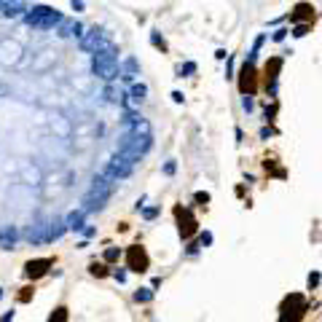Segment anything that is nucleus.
Instances as JSON below:
<instances>
[{
    "mask_svg": "<svg viewBox=\"0 0 322 322\" xmlns=\"http://www.w3.org/2000/svg\"><path fill=\"white\" fill-rule=\"evenodd\" d=\"M153 46H159V48H166V46H164V40H161L159 35H153Z\"/></svg>",
    "mask_w": 322,
    "mask_h": 322,
    "instance_id": "393cba45",
    "label": "nucleus"
},
{
    "mask_svg": "<svg viewBox=\"0 0 322 322\" xmlns=\"http://www.w3.org/2000/svg\"><path fill=\"white\" fill-rule=\"evenodd\" d=\"M196 201L199 204H207L209 201V193H196Z\"/></svg>",
    "mask_w": 322,
    "mask_h": 322,
    "instance_id": "5701e85b",
    "label": "nucleus"
},
{
    "mask_svg": "<svg viewBox=\"0 0 322 322\" xmlns=\"http://www.w3.org/2000/svg\"><path fill=\"white\" fill-rule=\"evenodd\" d=\"M317 284H320V274H311L309 277V287H317Z\"/></svg>",
    "mask_w": 322,
    "mask_h": 322,
    "instance_id": "4be33fe9",
    "label": "nucleus"
},
{
    "mask_svg": "<svg viewBox=\"0 0 322 322\" xmlns=\"http://www.w3.org/2000/svg\"><path fill=\"white\" fill-rule=\"evenodd\" d=\"M306 30H309V24H298V27H295V35L303 38V35H306Z\"/></svg>",
    "mask_w": 322,
    "mask_h": 322,
    "instance_id": "aec40b11",
    "label": "nucleus"
},
{
    "mask_svg": "<svg viewBox=\"0 0 322 322\" xmlns=\"http://www.w3.org/2000/svg\"><path fill=\"white\" fill-rule=\"evenodd\" d=\"M177 228H180L182 239H191V236L196 234V218L182 207H177Z\"/></svg>",
    "mask_w": 322,
    "mask_h": 322,
    "instance_id": "20e7f679",
    "label": "nucleus"
},
{
    "mask_svg": "<svg viewBox=\"0 0 322 322\" xmlns=\"http://www.w3.org/2000/svg\"><path fill=\"white\" fill-rule=\"evenodd\" d=\"M19 54H21L19 43H11V40H3V43H0V62H3V64L19 62Z\"/></svg>",
    "mask_w": 322,
    "mask_h": 322,
    "instance_id": "39448f33",
    "label": "nucleus"
},
{
    "mask_svg": "<svg viewBox=\"0 0 322 322\" xmlns=\"http://www.w3.org/2000/svg\"><path fill=\"white\" fill-rule=\"evenodd\" d=\"M102 46H107L105 32H102L100 27H91V30L83 35V48H94V51H100Z\"/></svg>",
    "mask_w": 322,
    "mask_h": 322,
    "instance_id": "423d86ee",
    "label": "nucleus"
},
{
    "mask_svg": "<svg viewBox=\"0 0 322 322\" xmlns=\"http://www.w3.org/2000/svg\"><path fill=\"white\" fill-rule=\"evenodd\" d=\"M239 89H242V94H252V91H255V70H252L250 62H244V67H242Z\"/></svg>",
    "mask_w": 322,
    "mask_h": 322,
    "instance_id": "1a4fd4ad",
    "label": "nucleus"
},
{
    "mask_svg": "<svg viewBox=\"0 0 322 322\" xmlns=\"http://www.w3.org/2000/svg\"><path fill=\"white\" fill-rule=\"evenodd\" d=\"M193 70H196V64L188 62V64H182V67H180V73H193Z\"/></svg>",
    "mask_w": 322,
    "mask_h": 322,
    "instance_id": "412c9836",
    "label": "nucleus"
},
{
    "mask_svg": "<svg viewBox=\"0 0 322 322\" xmlns=\"http://www.w3.org/2000/svg\"><path fill=\"white\" fill-rule=\"evenodd\" d=\"M16 239H19V234H16L14 225H5V228H0V250H11V247L16 244Z\"/></svg>",
    "mask_w": 322,
    "mask_h": 322,
    "instance_id": "9b49d317",
    "label": "nucleus"
},
{
    "mask_svg": "<svg viewBox=\"0 0 322 322\" xmlns=\"http://www.w3.org/2000/svg\"><path fill=\"white\" fill-rule=\"evenodd\" d=\"M91 274H94V277H107V268L102 266V263H91Z\"/></svg>",
    "mask_w": 322,
    "mask_h": 322,
    "instance_id": "dca6fc26",
    "label": "nucleus"
},
{
    "mask_svg": "<svg viewBox=\"0 0 322 322\" xmlns=\"http://www.w3.org/2000/svg\"><path fill=\"white\" fill-rule=\"evenodd\" d=\"M0 298H3V287H0Z\"/></svg>",
    "mask_w": 322,
    "mask_h": 322,
    "instance_id": "a878e982",
    "label": "nucleus"
},
{
    "mask_svg": "<svg viewBox=\"0 0 322 322\" xmlns=\"http://www.w3.org/2000/svg\"><path fill=\"white\" fill-rule=\"evenodd\" d=\"M145 97H148V86H145V83L132 86V100L134 102H145Z\"/></svg>",
    "mask_w": 322,
    "mask_h": 322,
    "instance_id": "4468645a",
    "label": "nucleus"
},
{
    "mask_svg": "<svg viewBox=\"0 0 322 322\" xmlns=\"http://www.w3.org/2000/svg\"><path fill=\"white\" fill-rule=\"evenodd\" d=\"M290 19H314V5H309V3H298L295 5V11L290 14Z\"/></svg>",
    "mask_w": 322,
    "mask_h": 322,
    "instance_id": "f8f14e48",
    "label": "nucleus"
},
{
    "mask_svg": "<svg viewBox=\"0 0 322 322\" xmlns=\"http://www.w3.org/2000/svg\"><path fill=\"white\" fill-rule=\"evenodd\" d=\"M126 263H129V268H132V271H148V266H150L148 252H145L140 244L129 247V252H126Z\"/></svg>",
    "mask_w": 322,
    "mask_h": 322,
    "instance_id": "7ed1b4c3",
    "label": "nucleus"
},
{
    "mask_svg": "<svg viewBox=\"0 0 322 322\" xmlns=\"http://www.w3.org/2000/svg\"><path fill=\"white\" fill-rule=\"evenodd\" d=\"M142 215H145V218H148V220H150V218H156V215H159V209H156V207H153V209H145V212H142Z\"/></svg>",
    "mask_w": 322,
    "mask_h": 322,
    "instance_id": "b1692460",
    "label": "nucleus"
},
{
    "mask_svg": "<svg viewBox=\"0 0 322 322\" xmlns=\"http://www.w3.org/2000/svg\"><path fill=\"white\" fill-rule=\"evenodd\" d=\"M150 298H153V293H150L148 287H142V290H137V293H134V301H137V303H148Z\"/></svg>",
    "mask_w": 322,
    "mask_h": 322,
    "instance_id": "2eb2a0df",
    "label": "nucleus"
},
{
    "mask_svg": "<svg viewBox=\"0 0 322 322\" xmlns=\"http://www.w3.org/2000/svg\"><path fill=\"white\" fill-rule=\"evenodd\" d=\"M48 322H67V314H64V309H57V311L51 314V320H48Z\"/></svg>",
    "mask_w": 322,
    "mask_h": 322,
    "instance_id": "a211bd4d",
    "label": "nucleus"
},
{
    "mask_svg": "<svg viewBox=\"0 0 322 322\" xmlns=\"http://www.w3.org/2000/svg\"><path fill=\"white\" fill-rule=\"evenodd\" d=\"M91 73L102 80H113L116 75H121V64H118L116 54L113 51H94L91 59Z\"/></svg>",
    "mask_w": 322,
    "mask_h": 322,
    "instance_id": "f03ea898",
    "label": "nucleus"
},
{
    "mask_svg": "<svg viewBox=\"0 0 322 322\" xmlns=\"http://www.w3.org/2000/svg\"><path fill=\"white\" fill-rule=\"evenodd\" d=\"M51 258H40V261H30L24 266V277L27 279H38V277H43V274H46V268L51 266Z\"/></svg>",
    "mask_w": 322,
    "mask_h": 322,
    "instance_id": "6e6552de",
    "label": "nucleus"
},
{
    "mask_svg": "<svg viewBox=\"0 0 322 322\" xmlns=\"http://www.w3.org/2000/svg\"><path fill=\"white\" fill-rule=\"evenodd\" d=\"M118 255H121V252H118V247H110V250L105 252V261L113 263V261H118Z\"/></svg>",
    "mask_w": 322,
    "mask_h": 322,
    "instance_id": "6ab92c4d",
    "label": "nucleus"
},
{
    "mask_svg": "<svg viewBox=\"0 0 322 322\" xmlns=\"http://www.w3.org/2000/svg\"><path fill=\"white\" fill-rule=\"evenodd\" d=\"M24 21L32 27V30H54L57 24H62V14H57L48 5H35L24 14Z\"/></svg>",
    "mask_w": 322,
    "mask_h": 322,
    "instance_id": "f257e3e1",
    "label": "nucleus"
},
{
    "mask_svg": "<svg viewBox=\"0 0 322 322\" xmlns=\"http://www.w3.org/2000/svg\"><path fill=\"white\" fill-rule=\"evenodd\" d=\"M83 215H86V209L83 212H73L67 218V228H73V231H83Z\"/></svg>",
    "mask_w": 322,
    "mask_h": 322,
    "instance_id": "ddd939ff",
    "label": "nucleus"
},
{
    "mask_svg": "<svg viewBox=\"0 0 322 322\" xmlns=\"http://www.w3.org/2000/svg\"><path fill=\"white\" fill-rule=\"evenodd\" d=\"M303 311H306V306H303V301H295V309H290V301H284V306H282V317H279V322H298L301 317H303Z\"/></svg>",
    "mask_w": 322,
    "mask_h": 322,
    "instance_id": "0eeeda50",
    "label": "nucleus"
},
{
    "mask_svg": "<svg viewBox=\"0 0 322 322\" xmlns=\"http://www.w3.org/2000/svg\"><path fill=\"white\" fill-rule=\"evenodd\" d=\"M279 67H282V59H271V62L266 64V75H263V78H266V89L271 91H277V73H279Z\"/></svg>",
    "mask_w": 322,
    "mask_h": 322,
    "instance_id": "9d476101",
    "label": "nucleus"
},
{
    "mask_svg": "<svg viewBox=\"0 0 322 322\" xmlns=\"http://www.w3.org/2000/svg\"><path fill=\"white\" fill-rule=\"evenodd\" d=\"M107 100H110V102H121V89L110 86V89H107Z\"/></svg>",
    "mask_w": 322,
    "mask_h": 322,
    "instance_id": "f3484780",
    "label": "nucleus"
}]
</instances>
